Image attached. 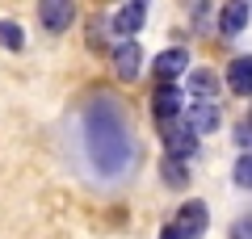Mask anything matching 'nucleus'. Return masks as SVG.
<instances>
[{"instance_id":"nucleus-1","label":"nucleus","mask_w":252,"mask_h":239,"mask_svg":"<svg viewBox=\"0 0 252 239\" xmlns=\"http://www.w3.org/2000/svg\"><path fill=\"white\" fill-rule=\"evenodd\" d=\"M84 143H89V159L97 164V172H118L130 168V155H135V143H130V130H126V118L118 105L109 101H93L84 109Z\"/></svg>"},{"instance_id":"nucleus-2","label":"nucleus","mask_w":252,"mask_h":239,"mask_svg":"<svg viewBox=\"0 0 252 239\" xmlns=\"http://www.w3.org/2000/svg\"><path fill=\"white\" fill-rule=\"evenodd\" d=\"M181 114H185V89L181 84H160L152 92V118L160 126H168V122H181Z\"/></svg>"},{"instance_id":"nucleus-3","label":"nucleus","mask_w":252,"mask_h":239,"mask_svg":"<svg viewBox=\"0 0 252 239\" xmlns=\"http://www.w3.org/2000/svg\"><path fill=\"white\" fill-rule=\"evenodd\" d=\"M147 4H152V0H126V4H118V9H114L109 30L118 34V42H126V38H135L139 30H143V21H147Z\"/></svg>"},{"instance_id":"nucleus-4","label":"nucleus","mask_w":252,"mask_h":239,"mask_svg":"<svg viewBox=\"0 0 252 239\" xmlns=\"http://www.w3.org/2000/svg\"><path fill=\"white\" fill-rule=\"evenodd\" d=\"M143 59H147V55H143V46H139L135 38L109 46V63H114L118 80H139V76H143Z\"/></svg>"},{"instance_id":"nucleus-5","label":"nucleus","mask_w":252,"mask_h":239,"mask_svg":"<svg viewBox=\"0 0 252 239\" xmlns=\"http://www.w3.org/2000/svg\"><path fill=\"white\" fill-rule=\"evenodd\" d=\"M38 21L46 34H67L76 26V0H38Z\"/></svg>"},{"instance_id":"nucleus-6","label":"nucleus","mask_w":252,"mask_h":239,"mask_svg":"<svg viewBox=\"0 0 252 239\" xmlns=\"http://www.w3.org/2000/svg\"><path fill=\"white\" fill-rule=\"evenodd\" d=\"M185 71H189V51L185 46H168V51H160L152 59V76L160 80V84H177Z\"/></svg>"},{"instance_id":"nucleus-7","label":"nucleus","mask_w":252,"mask_h":239,"mask_svg":"<svg viewBox=\"0 0 252 239\" xmlns=\"http://www.w3.org/2000/svg\"><path fill=\"white\" fill-rule=\"evenodd\" d=\"M164 147H168L172 159H193L198 155V134L189 122H168L164 126Z\"/></svg>"},{"instance_id":"nucleus-8","label":"nucleus","mask_w":252,"mask_h":239,"mask_svg":"<svg viewBox=\"0 0 252 239\" xmlns=\"http://www.w3.org/2000/svg\"><path fill=\"white\" fill-rule=\"evenodd\" d=\"M172 227H177L185 239H202V231L210 227L206 202H185V206H177V222H172Z\"/></svg>"},{"instance_id":"nucleus-9","label":"nucleus","mask_w":252,"mask_h":239,"mask_svg":"<svg viewBox=\"0 0 252 239\" xmlns=\"http://www.w3.org/2000/svg\"><path fill=\"white\" fill-rule=\"evenodd\" d=\"M219 84H223L219 71H210V67H189L181 89H185V97H193V101H215V97H219Z\"/></svg>"},{"instance_id":"nucleus-10","label":"nucleus","mask_w":252,"mask_h":239,"mask_svg":"<svg viewBox=\"0 0 252 239\" xmlns=\"http://www.w3.org/2000/svg\"><path fill=\"white\" fill-rule=\"evenodd\" d=\"M248 17H252L248 0H227L223 9H219V34H223V38L244 34V30H248Z\"/></svg>"},{"instance_id":"nucleus-11","label":"nucleus","mask_w":252,"mask_h":239,"mask_svg":"<svg viewBox=\"0 0 252 239\" xmlns=\"http://www.w3.org/2000/svg\"><path fill=\"white\" fill-rule=\"evenodd\" d=\"M185 122L193 126V134H215L219 130V122H223V114H219V105L215 101H193V105H189V114H185Z\"/></svg>"},{"instance_id":"nucleus-12","label":"nucleus","mask_w":252,"mask_h":239,"mask_svg":"<svg viewBox=\"0 0 252 239\" xmlns=\"http://www.w3.org/2000/svg\"><path fill=\"white\" fill-rule=\"evenodd\" d=\"M223 80H227V89H231V92L252 97V55H235V59L227 63Z\"/></svg>"},{"instance_id":"nucleus-13","label":"nucleus","mask_w":252,"mask_h":239,"mask_svg":"<svg viewBox=\"0 0 252 239\" xmlns=\"http://www.w3.org/2000/svg\"><path fill=\"white\" fill-rule=\"evenodd\" d=\"M0 46H4V51H26V30L4 17L0 21Z\"/></svg>"},{"instance_id":"nucleus-14","label":"nucleus","mask_w":252,"mask_h":239,"mask_svg":"<svg viewBox=\"0 0 252 239\" xmlns=\"http://www.w3.org/2000/svg\"><path fill=\"white\" fill-rule=\"evenodd\" d=\"M160 172H164V185H177V189H185V185H189V168L181 164V159H172V155L160 164Z\"/></svg>"},{"instance_id":"nucleus-15","label":"nucleus","mask_w":252,"mask_h":239,"mask_svg":"<svg viewBox=\"0 0 252 239\" xmlns=\"http://www.w3.org/2000/svg\"><path fill=\"white\" fill-rule=\"evenodd\" d=\"M231 180L240 189H252V151H240V159L231 164Z\"/></svg>"},{"instance_id":"nucleus-16","label":"nucleus","mask_w":252,"mask_h":239,"mask_svg":"<svg viewBox=\"0 0 252 239\" xmlns=\"http://www.w3.org/2000/svg\"><path fill=\"white\" fill-rule=\"evenodd\" d=\"M109 26H105V17H93L89 21V30H84V38H89V46H93V51H101V46H109Z\"/></svg>"},{"instance_id":"nucleus-17","label":"nucleus","mask_w":252,"mask_h":239,"mask_svg":"<svg viewBox=\"0 0 252 239\" xmlns=\"http://www.w3.org/2000/svg\"><path fill=\"white\" fill-rule=\"evenodd\" d=\"M231 139H235V147H240V151H252V122H240L231 130Z\"/></svg>"},{"instance_id":"nucleus-18","label":"nucleus","mask_w":252,"mask_h":239,"mask_svg":"<svg viewBox=\"0 0 252 239\" xmlns=\"http://www.w3.org/2000/svg\"><path fill=\"white\" fill-rule=\"evenodd\" d=\"M231 239H252V214H248V218H235V222H231Z\"/></svg>"},{"instance_id":"nucleus-19","label":"nucleus","mask_w":252,"mask_h":239,"mask_svg":"<svg viewBox=\"0 0 252 239\" xmlns=\"http://www.w3.org/2000/svg\"><path fill=\"white\" fill-rule=\"evenodd\" d=\"M160 239H185V235H181L177 227H164V235H160Z\"/></svg>"},{"instance_id":"nucleus-20","label":"nucleus","mask_w":252,"mask_h":239,"mask_svg":"<svg viewBox=\"0 0 252 239\" xmlns=\"http://www.w3.org/2000/svg\"><path fill=\"white\" fill-rule=\"evenodd\" d=\"M248 4H252V0H248Z\"/></svg>"}]
</instances>
